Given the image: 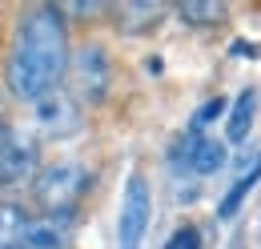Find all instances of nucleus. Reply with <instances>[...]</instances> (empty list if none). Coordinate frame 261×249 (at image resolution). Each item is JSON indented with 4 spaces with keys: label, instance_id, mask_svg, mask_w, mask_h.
I'll list each match as a JSON object with an SVG mask.
<instances>
[{
    "label": "nucleus",
    "instance_id": "3",
    "mask_svg": "<svg viewBox=\"0 0 261 249\" xmlns=\"http://www.w3.org/2000/svg\"><path fill=\"white\" fill-rule=\"evenodd\" d=\"M113 53L100 40H81L68 57V81H72V96L81 109H100L109 93H113Z\"/></svg>",
    "mask_w": 261,
    "mask_h": 249
},
{
    "label": "nucleus",
    "instance_id": "13",
    "mask_svg": "<svg viewBox=\"0 0 261 249\" xmlns=\"http://www.w3.org/2000/svg\"><path fill=\"white\" fill-rule=\"evenodd\" d=\"M161 249H205V237H201V229H197V225L185 221V225H177V229L165 237Z\"/></svg>",
    "mask_w": 261,
    "mask_h": 249
},
{
    "label": "nucleus",
    "instance_id": "5",
    "mask_svg": "<svg viewBox=\"0 0 261 249\" xmlns=\"http://www.w3.org/2000/svg\"><path fill=\"white\" fill-rule=\"evenodd\" d=\"M153 221V185L141 169H133L125 177V193H121V213H117V249H141L145 233Z\"/></svg>",
    "mask_w": 261,
    "mask_h": 249
},
{
    "label": "nucleus",
    "instance_id": "15",
    "mask_svg": "<svg viewBox=\"0 0 261 249\" xmlns=\"http://www.w3.org/2000/svg\"><path fill=\"white\" fill-rule=\"evenodd\" d=\"M0 124H4V117H0Z\"/></svg>",
    "mask_w": 261,
    "mask_h": 249
},
{
    "label": "nucleus",
    "instance_id": "4",
    "mask_svg": "<svg viewBox=\"0 0 261 249\" xmlns=\"http://www.w3.org/2000/svg\"><path fill=\"white\" fill-rule=\"evenodd\" d=\"M40 169V137L24 124H0V189L33 185Z\"/></svg>",
    "mask_w": 261,
    "mask_h": 249
},
{
    "label": "nucleus",
    "instance_id": "1",
    "mask_svg": "<svg viewBox=\"0 0 261 249\" xmlns=\"http://www.w3.org/2000/svg\"><path fill=\"white\" fill-rule=\"evenodd\" d=\"M68 16L61 4H29L16 12L12 40L4 53V89L20 105H36L68 81Z\"/></svg>",
    "mask_w": 261,
    "mask_h": 249
},
{
    "label": "nucleus",
    "instance_id": "9",
    "mask_svg": "<svg viewBox=\"0 0 261 249\" xmlns=\"http://www.w3.org/2000/svg\"><path fill=\"white\" fill-rule=\"evenodd\" d=\"M253 117H257V89H241L237 101L229 105V124H225V137L233 145H241L253 129Z\"/></svg>",
    "mask_w": 261,
    "mask_h": 249
},
{
    "label": "nucleus",
    "instance_id": "10",
    "mask_svg": "<svg viewBox=\"0 0 261 249\" xmlns=\"http://www.w3.org/2000/svg\"><path fill=\"white\" fill-rule=\"evenodd\" d=\"M24 225H29V209L12 197H0V249H20Z\"/></svg>",
    "mask_w": 261,
    "mask_h": 249
},
{
    "label": "nucleus",
    "instance_id": "6",
    "mask_svg": "<svg viewBox=\"0 0 261 249\" xmlns=\"http://www.w3.org/2000/svg\"><path fill=\"white\" fill-rule=\"evenodd\" d=\"M229 161V149L225 141L209 137V133H197V129H185L173 145H169V169H185L193 177H213L217 169H225Z\"/></svg>",
    "mask_w": 261,
    "mask_h": 249
},
{
    "label": "nucleus",
    "instance_id": "7",
    "mask_svg": "<svg viewBox=\"0 0 261 249\" xmlns=\"http://www.w3.org/2000/svg\"><path fill=\"white\" fill-rule=\"evenodd\" d=\"M33 121H36V133L40 137H72L81 124H85V109L76 105V96L57 89L48 93L44 101L33 105Z\"/></svg>",
    "mask_w": 261,
    "mask_h": 249
},
{
    "label": "nucleus",
    "instance_id": "2",
    "mask_svg": "<svg viewBox=\"0 0 261 249\" xmlns=\"http://www.w3.org/2000/svg\"><path fill=\"white\" fill-rule=\"evenodd\" d=\"M89 189H93V169L76 157H57L36 169L33 201L40 205V213H76Z\"/></svg>",
    "mask_w": 261,
    "mask_h": 249
},
{
    "label": "nucleus",
    "instance_id": "11",
    "mask_svg": "<svg viewBox=\"0 0 261 249\" xmlns=\"http://www.w3.org/2000/svg\"><path fill=\"white\" fill-rule=\"evenodd\" d=\"M257 181H261V157L253 161V169H249V173H241V177H237V181L229 185L225 201L217 205V217H233V213L241 209V201H245V193H249V189L257 185Z\"/></svg>",
    "mask_w": 261,
    "mask_h": 249
},
{
    "label": "nucleus",
    "instance_id": "14",
    "mask_svg": "<svg viewBox=\"0 0 261 249\" xmlns=\"http://www.w3.org/2000/svg\"><path fill=\"white\" fill-rule=\"evenodd\" d=\"M225 109H229V101H225V96H209V101H205V105H201V109L193 113V124H189V129H197V133H201V129H205L209 121H217V117H221Z\"/></svg>",
    "mask_w": 261,
    "mask_h": 249
},
{
    "label": "nucleus",
    "instance_id": "12",
    "mask_svg": "<svg viewBox=\"0 0 261 249\" xmlns=\"http://www.w3.org/2000/svg\"><path fill=\"white\" fill-rule=\"evenodd\" d=\"M177 16L185 24H217V20H225V4H217V0H185L177 8Z\"/></svg>",
    "mask_w": 261,
    "mask_h": 249
},
{
    "label": "nucleus",
    "instance_id": "8",
    "mask_svg": "<svg viewBox=\"0 0 261 249\" xmlns=\"http://www.w3.org/2000/svg\"><path fill=\"white\" fill-rule=\"evenodd\" d=\"M76 213H29V225H24V237H20V249H72V237H76Z\"/></svg>",
    "mask_w": 261,
    "mask_h": 249
}]
</instances>
